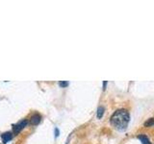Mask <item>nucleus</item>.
<instances>
[{"mask_svg": "<svg viewBox=\"0 0 154 144\" xmlns=\"http://www.w3.org/2000/svg\"><path fill=\"white\" fill-rule=\"evenodd\" d=\"M59 86H62V88H66V86H69V82H66V81H61V82H59Z\"/></svg>", "mask_w": 154, "mask_h": 144, "instance_id": "obj_8", "label": "nucleus"}, {"mask_svg": "<svg viewBox=\"0 0 154 144\" xmlns=\"http://www.w3.org/2000/svg\"><path fill=\"white\" fill-rule=\"evenodd\" d=\"M138 138L141 140V142L143 144H151L150 141H149V139L146 136H144V134H140V136H138Z\"/></svg>", "mask_w": 154, "mask_h": 144, "instance_id": "obj_5", "label": "nucleus"}, {"mask_svg": "<svg viewBox=\"0 0 154 144\" xmlns=\"http://www.w3.org/2000/svg\"><path fill=\"white\" fill-rule=\"evenodd\" d=\"M104 113V108L103 107H99L97 109V118H101Z\"/></svg>", "mask_w": 154, "mask_h": 144, "instance_id": "obj_7", "label": "nucleus"}, {"mask_svg": "<svg viewBox=\"0 0 154 144\" xmlns=\"http://www.w3.org/2000/svg\"><path fill=\"white\" fill-rule=\"evenodd\" d=\"M106 86H107V81H104L103 82V89H106Z\"/></svg>", "mask_w": 154, "mask_h": 144, "instance_id": "obj_10", "label": "nucleus"}, {"mask_svg": "<svg viewBox=\"0 0 154 144\" xmlns=\"http://www.w3.org/2000/svg\"><path fill=\"white\" fill-rule=\"evenodd\" d=\"M154 125V117L148 119L147 121L144 122V127H151Z\"/></svg>", "mask_w": 154, "mask_h": 144, "instance_id": "obj_6", "label": "nucleus"}, {"mask_svg": "<svg viewBox=\"0 0 154 144\" xmlns=\"http://www.w3.org/2000/svg\"><path fill=\"white\" fill-rule=\"evenodd\" d=\"M55 136H59V130H58V128H55Z\"/></svg>", "mask_w": 154, "mask_h": 144, "instance_id": "obj_9", "label": "nucleus"}, {"mask_svg": "<svg viewBox=\"0 0 154 144\" xmlns=\"http://www.w3.org/2000/svg\"><path fill=\"white\" fill-rule=\"evenodd\" d=\"M12 138H13V134L11 132H6L1 134V139L3 143H7L9 141H11Z\"/></svg>", "mask_w": 154, "mask_h": 144, "instance_id": "obj_3", "label": "nucleus"}, {"mask_svg": "<svg viewBox=\"0 0 154 144\" xmlns=\"http://www.w3.org/2000/svg\"><path fill=\"white\" fill-rule=\"evenodd\" d=\"M41 120H42V116H41V114H38V113H34L32 116H31V120H30V122L32 125H38V123L41 122Z\"/></svg>", "mask_w": 154, "mask_h": 144, "instance_id": "obj_4", "label": "nucleus"}, {"mask_svg": "<svg viewBox=\"0 0 154 144\" xmlns=\"http://www.w3.org/2000/svg\"><path fill=\"white\" fill-rule=\"evenodd\" d=\"M28 121L26 119H24V120H21L20 122H18L17 124L16 125H13V129H14V134H18L19 133L21 132V130L23 128H25L26 127V125H27Z\"/></svg>", "mask_w": 154, "mask_h": 144, "instance_id": "obj_2", "label": "nucleus"}, {"mask_svg": "<svg viewBox=\"0 0 154 144\" xmlns=\"http://www.w3.org/2000/svg\"><path fill=\"white\" fill-rule=\"evenodd\" d=\"M130 120V115L129 112L126 110L120 109L116 110L111 116V124L119 131H123L127 128L128 123Z\"/></svg>", "mask_w": 154, "mask_h": 144, "instance_id": "obj_1", "label": "nucleus"}]
</instances>
